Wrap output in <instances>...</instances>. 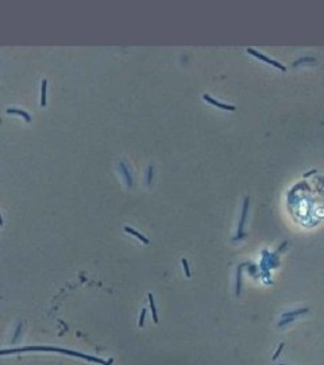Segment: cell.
Instances as JSON below:
<instances>
[{"instance_id":"2","label":"cell","mask_w":324,"mask_h":365,"mask_svg":"<svg viewBox=\"0 0 324 365\" xmlns=\"http://www.w3.org/2000/svg\"><path fill=\"white\" fill-rule=\"evenodd\" d=\"M46 85L47 81L42 80V87H40V106L42 107L46 106Z\"/></svg>"},{"instance_id":"4","label":"cell","mask_w":324,"mask_h":365,"mask_svg":"<svg viewBox=\"0 0 324 365\" xmlns=\"http://www.w3.org/2000/svg\"><path fill=\"white\" fill-rule=\"evenodd\" d=\"M120 166H122V169H123V174H124V177H126V181H127V185L131 187L132 185V180H131V176H130L127 168H126V165L123 164V162H120Z\"/></svg>"},{"instance_id":"1","label":"cell","mask_w":324,"mask_h":365,"mask_svg":"<svg viewBox=\"0 0 324 365\" xmlns=\"http://www.w3.org/2000/svg\"><path fill=\"white\" fill-rule=\"evenodd\" d=\"M202 99H204V100H207V102H209L211 104H213L216 107L223 108V110H235V107H234V106H228V104H224V103H220L218 100H215V99H212V97L209 96V95H207V93L202 95Z\"/></svg>"},{"instance_id":"5","label":"cell","mask_w":324,"mask_h":365,"mask_svg":"<svg viewBox=\"0 0 324 365\" xmlns=\"http://www.w3.org/2000/svg\"><path fill=\"white\" fill-rule=\"evenodd\" d=\"M124 230H126V231H127V233H131V234H134V235H135V237H137V238H138V240H141V241H142L143 243H148V241L146 240V238H145V237H143V235H141V234H139L138 231H135V230H134V229H130V227H124Z\"/></svg>"},{"instance_id":"6","label":"cell","mask_w":324,"mask_h":365,"mask_svg":"<svg viewBox=\"0 0 324 365\" xmlns=\"http://www.w3.org/2000/svg\"><path fill=\"white\" fill-rule=\"evenodd\" d=\"M182 265H184V269H185V274L189 277V276H191V272H189V268H188V263H186V260H184V258H182Z\"/></svg>"},{"instance_id":"7","label":"cell","mask_w":324,"mask_h":365,"mask_svg":"<svg viewBox=\"0 0 324 365\" xmlns=\"http://www.w3.org/2000/svg\"><path fill=\"white\" fill-rule=\"evenodd\" d=\"M151 176H153V168L150 166V168H148V177H147V183L148 184H150V181H151Z\"/></svg>"},{"instance_id":"3","label":"cell","mask_w":324,"mask_h":365,"mask_svg":"<svg viewBox=\"0 0 324 365\" xmlns=\"http://www.w3.org/2000/svg\"><path fill=\"white\" fill-rule=\"evenodd\" d=\"M7 114H18V115H22L23 118L26 119V122H31V116L27 114L26 111H20V110H12V108H10V110H7Z\"/></svg>"}]
</instances>
